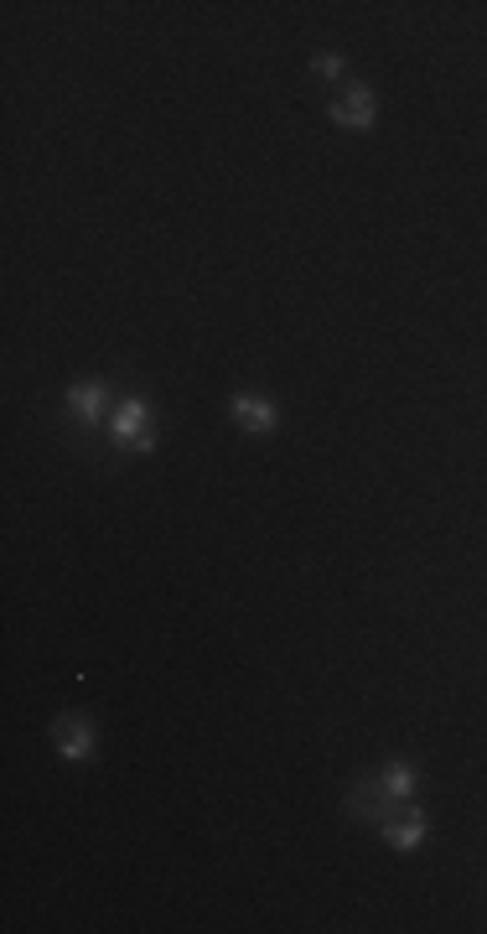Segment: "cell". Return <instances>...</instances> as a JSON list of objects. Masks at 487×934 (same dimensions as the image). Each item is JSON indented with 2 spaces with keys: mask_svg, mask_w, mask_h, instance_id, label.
I'll use <instances>...</instances> for the list:
<instances>
[{
  "mask_svg": "<svg viewBox=\"0 0 487 934\" xmlns=\"http://www.w3.org/2000/svg\"><path fill=\"white\" fill-rule=\"evenodd\" d=\"M109 437H115L119 447H130V452H151V447H156V431H151V405H146V400H125V405L115 411Z\"/></svg>",
  "mask_w": 487,
  "mask_h": 934,
  "instance_id": "6da1fadb",
  "label": "cell"
},
{
  "mask_svg": "<svg viewBox=\"0 0 487 934\" xmlns=\"http://www.w3.org/2000/svg\"><path fill=\"white\" fill-rule=\"evenodd\" d=\"M373 115H379V104H373V89H363V83H352L348 94L332 104V119L348 125V130H369Z\"/></svg>",
  "mask_w": 487,
  "mask_h": 934,
  "instance_id": "7a4b0ae2",
  "label": "cell"
},
{
  "mask_svg": "<svg viewBox=\"0 0 487 934\" xmlns=\"http://www.w3.org/2000/svg\"><path fill=\"white\" fill-rule=\"evenodd\" d=\"M68 411H73L83 426H98L104 411H109V390H104V379H79V384L68 390Z\"/></svg>",
  "mask_w": 487,
  "mask_h": 934,
  "instance_id": "3957f363",
  "label": "cell"
},
{
  "mask_svg": "<svg viewBox=\"0 0 487 934\" xmlns=\"http://www.w3.org/2000/svg\"><path fill=\"white\" fill-rule=\"evenodd\" d=\"M384 841H390L394 852H415V846L426 841V816H420L415 805H399V810L384 820Z\"/></svg>",
  "mask_w": 487,
  "mask_h": 934,
  "instance_id": "277c9868",
  "label": "cell"
},
{
  "mask_svg": "<svg viewBox=\"0 0 487 934\" xmlns=\"http://www.w3.org/2000/svg\"><path fill=\"white\" fill-rule=\"evenodd\" d=\"M229 416H234L239 426H244V431H259V437L280 426V411H275L270 400H259V395H234V405H229Z\"/></svg>",
  "mask_w": 487,
  "mask_h": 934,
  "instance_id": "5b68a950",
  "label": "cell"
},
{
  "mask_svg": "<svg viewBox=\"0 0 487 934\" xmlns=\"http://www.w3.org/2000/svg\"><path fill=\"white\" fill-rule=\"evenodd\" d=\"M58 753L68 763H83V758L94 753V727L83 716H58Z\"/></svg>",
  "mask_w": 487,
  "mask_h": 934,
  "instance_id": "8992f818",
  "label": "cell"
},
{
  "mask_svg": "<svg viewBox=\"0 0 487 934\" xmlns=\"http://www.w3.org/2000/svg\"><path fill=\"white\" fill-rule=\"evenodd\" d=\"M399 810V799L384 795V784H373V789H352V816H384L390 820Z\"/></svg>",
  "mask_w": 487,
  "mask_h": 934,
  "instance_id": "52a82bcc",
  "label": "cell"
},
{
  "mask_svg": "<svg viewBox=\"0 0 487 934\" xmlns=\"http://www.w3.org/2000/svg\"><path fill=\"white\" fill-rule=\"evenodd\" d=\"M379 784H384V795H390V799L409 805V799H415V784H420V779H415V769H409V763H390V769L379 774Z\"/></svg>",
  "mask_w": 487,
  "mask_h": 934,
  "instance_id": "ba28073f",
  "label": "cell"
},
{
  "mask_svg": "<svg viewBox=\"0 0 487 934\" xmlns=\"http://www.w3.org/2000/svg\"><path fill=\"white\" fill-rule=\"evenodd\" d=\"M312 73H316V79H327V83H332V79H343V58H337V53H316V58H312Z\"/></svg>",
  "mask_w": 487,
  "mask_h": 934,
  "instance_id": "9c48e42d",
  "label": "cell"
}]
</instances>
